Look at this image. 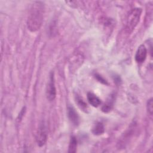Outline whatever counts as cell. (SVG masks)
Masks as SVG:
<instances>
[{
	"label": "cell",
	"mask_w": 153,
	"mask_h": 153,
	"mask_svg": "<svg viewBox=\"0 0 153 153\" xmlns=\"http://www.w3.org/2000/svg\"><path fill=\"white\" fill-rule=\"evenodd\" d=\"M56 96V89L54 84V75L53 72L50 74L49 81L46 88V97L49 101L54 100Z\"/></svg>",
	"instance_id": "cell-3"
},
{
	"label": "cell",
	"mask_w": 153,
	"mask_h": 153,
	"mask_svg": "<svg viewBox=\"0 0 153 153\" xmlns=\"http://www.w3.org/2000/svg\"><path fill=\"white\" fill-rule=\"evenodd\" d=\"M114 98L111 95L109 97V99L107 100L106 103L102 106V111L103 112H105V113L109 112L112 109V108L113 104H114Z\"/></svg>",
	"instance_id": "cell-9"
},
{
	"label": "cell",
	"mask_w": 153,
	"mask_h": 153,
	"mask_svg": "<svg viewBox=\"0 0 153 153\" xmlns=\"http://www.w3.org/2000/svg\"><path fill=\"white\" fill-rule=\"evenodd\" d=\"M95 77L96 78V79L99 81V82H101L102 83L104 84H107V81L102 77L100 75H98V74H96L95 75Z\"/></svg>",
	"instance_id": "cell-13"
},
{
	"label": "cell",
	"mask_w": 153,
	"mask_h": 153,
	"mask_svg": "<svg viewBox=\"0 0 153 153\" xmlns=\"http://www.w3.org/2000/svg\"><path fill=\"white\" fill-rule=\"evenodd\" d=\"M47 140V134L46 128L44 126V125L42 124L39 126L36 134V141L37 143V145L41 147L44 146Z\"/></svg>",
	"instance_id": "cell-4"
},
{
	"label": "cell",
	"mask_w": 153,
	"mask_h": 153,
	"mask_svg": "<svg viewBox=\"0 0 153 153\" xmlns=\"http://www.w3.org/2000/svg\"><path fill=\"white\" fill-rule=\"evenodd\" d=\"M142 10L140 8H134L129 12L127 17L126 29L128 33H131L137 25Z\"/></svg>",
	"instance_id": "cell-2"
},
{
	"label": "cell",
	"mask_w": 153,
	"mask_h": 153,
	"mask_svg": "<svg viewBox=\"0 0 153 153\" xmlns=\"http://www.w3.org/2000/svg\"><path fill=\"white\" fill-rule=\"evenodd\" d=\"M76 103H77L78 107L82 111L86 112L87 110V105L86 103L79 96H76L75 98Z\"/></svg>",
	"instance_id": "cell-11"
},
{
	"label": "cell",
	"mask_w": 153,
	"mask_h": 153,
	"mask_svg": "<svg viewBox=\"0 0 153 153\" xmlns=\"http://www.w3.org/2000/svg\"><path fill=\"white\" fill-rule=\"evenodd\" d=\"M44 11V4L42 2L35 1L32 4L27 19V26L30 32H36L41 27Z\"/></svg>",
	"instance_id": "cell-1"
},
{
	"label": "cell",
	"mask_w": 153,
	"mask_h": 153,
	"mask_svg": "<svg viewBox=\"0 0 153 153\" xmlns=\"http://www.w3.org/2000/svg\"><path fill=\"white\" fill-rule=\"evenodd\" d=\"M146 108L149 115L152 117L153 112V100L152 97L148 100L146 103Z\"/></svg>",
	"instance_id": "cell-12"
},
{
	"label": "cell",
	"mask_w": 153,
	"mask_h": 153,
	"mask_svg": "<svg viewBox=\"0 0 153 153\" xmlns=\"http://www.w3.org/2000/svg\"><path fill=\"white\" fill-rule=\"evenodd\" d=\"M87 100L89 103L94 107H97L101 104L100 99L96 95L91 92L87 93Z\"/></svg>",
	"instance_id": "cell-7"
},
{
	"label": "cell",
	"mask_w": 153,
	"mask_h": 153,
	"mask_svg": "<svg viewBox=\"0 0 153 153\" xmlns=\"http://www.w3.org/2000/svg\"><path fill=\"white\" fill-rule=\"evenodd\" d=\"M77 149V140L75 136H71L69 148H68V152L70 153H74L76 152Z\"/></svg>",
	"instance_id": "cell-10"
},
{
	"label": "cell",
	"mask_w": 153,
	"mask_h": 153,
	"mask_svg": "<svg viewBox=\"0 0 153 153\" xmlns=\"http://www.w3.org/2000/svg\"><path fill=\"white\" fill-rule=\"evenodd\" d=\"M104 132L105 127L103 124L101 122L96 123L92 128V133L95 135H100L102 134Z\"/></svg>",
	"instance_id": "cell-8"
},
{
	"label": "cell",
	"mask_w": 153,
	"mask_h": 153,
	"mask_svg": "<svg viewBox=\"0 0 153 153\" xmlns=\"http://www.w3.org/2000/svg\"><path fill=\"white\" fill-rule=\"evenodd\" d=\"M146 56H147L146 48L144 45L142 44L138 47L136 51V53L135 54V60L138 63H142L145 60L146 58Z\"/></svg>",
	"instance_id": "cell-5"
},
{
	"label": "cell",
	"mask_w": 153,
	"mask_h": 153,
	"mask_svg": "<svg viewBox=\"0 0 153 153\" xmlns=\"http://www.w3.org/2000/svg\"><path fill=\"white\" fill-rule=\"evenodd\" d=\"M68 116L70 121L75 126H78L79 123V118L73 106L68 107Z\"/></svg>",
	"instance_id": "cell-6"
}]
</instances>
